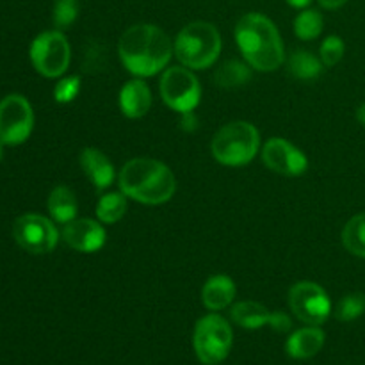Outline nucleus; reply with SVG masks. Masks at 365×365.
Returning <instances> with one entry per match:
<instances>
[{
    "instance_id": "f257e3e1",
    "label": "nucleus",
    "mask_w": 365,
    "mask_h": 365,
    "mask_svg": "<svg viewBox=\"0 0 365 365\" xmlns=\"http://www.w3.org/2000/svg\"><path fill=\"white\" fill-rule=\"evenodd\" d=\"M123 66L138 77H152L163 71L175 53L170 36L152 24L128 27L118 41Z\"/></svg>"
},
{
    "instance_id": "f03ea898",
    "label": "nucleus",
    "mask_w": 365,
    "mask_h": 365,
    "mask_svg": "<svg viewBox=\"0 0 365 365\" xmlns=\"http://www.w3.org/2000/svg\"><path fill=\"white\" fill-rule=\"evenodd\" d=\"M235 43L246 63L257 71H274L284 63V43L273 20L248 13L235 25Z\"/></svg>"
},
{
    "instance_id": "7ed1b4c3",
    "label": "nucleus",
    "mask_w": 365,
    "mask_h": 365,
    "mask_svg": "<svg viewBox=\"0 0 365 365\" xmlns=\"http://www.w3.org/2000/svg\"><path fill=\"white\" fill-rule=\"evenodd\" d=\"M118 184L127 198L145 205H160L173 198L177 180L170 168L155 159H132L121 168Z\"/></svg>"
},
{
    "instance_id": "20e7f679",
    "label": "nucleus",
    "mask_w": 365,
    "mask_h": 365,
    "mask_svg": "<svg viewBox=\"0 0 365 365\" xmlns=\"http://www.w3.org/2000/svg\"><path fill=\"white\" fill-rule=\"evenodd\" d=\"M177 59L191 70L212 66L221 53V34L209 21H191L177 34L173 43Z\"/></svg>"
},
{
    "instance_id": "39448f33",
    "label": "nucleus",
    "mask_w": 365,
    "mask_h": 365,
    "mask_svg": "<svg viewBox=\"0 0 365 365\" xmlns=\"http://www.w3.org/2000/svg\"><path fill=\"white\" fill-rule=\"evenodd\" d=\"M260 148V134L250 121H232L217 130L214 135L212 150L214 159L223 166L237 168L246 166L255 159Z\"/></svg>"
},
{
    "instance_id": "423d86ee",
    "label": "nucleus",
    "mask_w": 365,
    "mask_h": 365,
    "mask_svg": "<svg viewBox=\"0 0 365 365\" xmlns=\"http://www.w3.org/2000/svg\"><path fill=\"white\" fill-rule=\"evenodd\" d=\"M234 334L225 317L209 314L196 323L192 334V348L196 356L205 365H217L230 355Z\"/></svg>"
},
{
    "instance_id": "0eeeda50",
    "label": "nucleus",
    "mask_w": 365,
    "mask_h": 365,
    "mask_svg": "<svg viewBox=\"0 0 365 365\" xmlns=\"http://www.w3.org/2000/svg\"><path fill=\"white\" fill-rule=\"evenodd\" d=\"M159 89L164 103L180 114L192 113L202 98V86L191 68L171 66L164 70Z\"/></svg>"
},
{
    "instance_id": "6e6552de",
    "label": "nucleus",
    "mask_w": 365,
    "mask_h": 365,
    "mask_svg": "<svg viewBox=\"0 0 365 365\" xmlns=\"http://www.w3.org/2000/svg\"><path fill=\"white\" fill-rule=\"evenodd\" d=\"M71 48L66 36L61 31H46L36 36L31 45L32 66L43 77H61L70 66Z\"/></svg>"
},
{
    "instance_id": "1a4fd4ad",
    "label": "nucleus",
    "mask_w": 365,
    "mask_h": 365,
    "mask_svg": "<svg viewBox=\"0 0 365 365\" xmlns=\"http://www.w3.org/2000/svg\"><path fill=\"white\" fill-rule=\"evenodd\" d=\"M34 128V113L29 100L21 95H7L0 100V143L21 145Z\"/></svg>"
},
{
    "instance_id": "9d476101",
    "label": "nucleus",
    "mask_w": 365,
    "mask_h": 365,
    "mask_svg": "<svg viewBox=\"0 0 365 365\" xmlns=\"http://www.w3.org/2000/svg\"><path fill=\"white\" fill-rule=\"evenodd\" d=\"M292 314L309 327H321L331 314V302L327 291L314 282H298L289 291Z\"/></svg>"
},
{
    "instance_id": "9b49d317",
    "label": "nucleus",
    "mask_w": 365,
    "mask_h": 365,
    "mask_svg": "<svg viewBox=\"0 0 365 365\" xmlns=\"http://www.w3.org/2000/svg\"><path fill=\"white\" fill-rule=\"evenodd\" d=\"M14 241L32 255H46L52 252L59 241L56 225L39 214H24L13 225Z\"/></svg>"
},
{
    "instance_id": "f8f14e48",
    "label": "nucleus",
    "mask_w": 365,
    "mask_h": 365,
    "mask_svg": "<svg viewBox=\"0 0 365 365\" xmlns=\"http://www.w3.org/2000/svg\"><path fill=\"white\" fill-rule=\"evenodd\" d=\"M262 160L271 171L285 177H299L309 168L305 153L284 138H271L264 145Z\"/></svg>"
},
{
    "instance_id": "ddd939ff",
    "label": "nucleus",
    "mask_w": 365,
    "mask_h": 365,
    "mask_svg": "<svg viewBox=\"0 0 365 365\" xmlns=\"http://www.w3.org/2000/svg\"><path fill=\"white\" fill-rule=\"evenodd\" d=\"M232 319L246 330H259L271 327L278 334H285L292 328V321L284 312H269L267 307L257 302H241L232 307Z\"/></svg>"
},
{
    "instance_id": "4468645a",
    "label": "nucleus",
    "mask_w": 365,
    "mask_h": 365,
    "mask_svg": "<svg viewBox=\"0 0 365 365\" xmlns=\"http://www.w3.org/2000/svg\"><path fill=\"white\" fill-rule=\"evenodd\" d=\"M63 239L71 250L81 253H95L103 248L107 241L106 228L95 220L89 217H82L64 225L63 228Z\"/></svg>"
},
{
    "instance_id": "2eb2a0df",
    "label": "nucleus",
    "mask_w": 365,
    "mask_h": 365,
    "mask_svg": "<svg viewBox=\"0 0 365 365\" xmlns=\"http://www.w3.org/2000/svg\"><path fill=\"white\" fill-rule=\"evenodd\" d=\"M82 171L89 178L95 189L103 191L109 187L114 180V166L109 157L98 148H84L78 155Z\"/></svg>"
},
{
    "instance_id": "dca6fc26",
    "label": "nucleus",
    "mask_w": 365,
    "mask_h": 365,
    "mask_svg": "<svg viewBox=\"0 0 365 365\" xmlns=\"http://www.w3.org/2000/svg\"><path fill=\"white\" fill-rule=\"evenodd\" d=\"M152 107V91L141 78L128 81L120 91V109L127 118H143Z\"/></svg>"
},
{
    "instance_id": "f3484780",
    "label": "nucleus",
    "mask_w": 365,
    "mask_h": 365,
    "mask_svg": "<svg viewBox=\"0 0 365 365\" xmlns=\"http://www.w3.org/2000/svg\"><path fill=\"white\" fill-rule=\"evenodd\" d=\"M324 341H327V335H324V331L319 327H307L294 331L287 339L285 349H287L291 359L307 360L316 356L323 349Z\"/></svg>"
},
{
    "instance_id": "a211bd4d",
    "label": "nucleus",
    "mask_w": 365,
    "mask_h": 365,
    "mask_svg": "<svg viewBox=\"0 0 365 365\" xmlns=\"http://www.w3.org/2000/svg\"><path fill=\"white\" fill-rule=\"evenodd\" d=\"M235 294H237V287H235L234 280L227 277V274L210 277L202 289L203 305L209 310H212V312L230 307Z\"/></svg>"
},
{
    "instance_id": "6ab92c4d",
    "label": "nucleus",
    "mask_w": 365,
    "mask_h": 365,
    "mask_svg": "<svg viewBox=\"0 0 365 365\" xmlns=\"http://www.w3.org/2000/svg\"><path fill=\"white\" fill-rule=\"evenodd\" d=\"M46 205H48V212L56 223L66 225L77 217V196H75V192L71 191L70 187H66V185H57L56 189H52Z\"/></svg>"
},
{
    "instance_id": "aec40b11",
    "label": "nucleus",
    "mask_w": 365,
    "mask_h": 365,
    "mask_svg": "<svg viewBox=\"0 0 365 365\" xmlns=\"http://www.w3.org/2000/svg\"><path fill=\"white\" fill-rule=\"evenodd\" d=\"M289 71L299 81H314L321 75L324 64L309 50H294L287 61Z\"/></svg>"
},
{
    "instance_id": "412c9836",
    "label": "nucleus",
    "mask_w": 365,
    "mask_h": 365,
    "mask_svg": "<svg viewBox=\"0 0 365 365\" xmlns=\"http://www.w3.org/2000/svg\"><path fill=\"white\" fill-rule=\"evenodd\" d=\"M252 78V66L239 61H228L221 64L214 73V81L220 88H239Z\"/></svg>"
},
{
    "instance_id": "4be33fe9",
    "label": "nucleus",
    "mask_w": 365,
    "mask_h": 365,
    "mask_svg": "<svg viewBox=\"0 0 365 365\" xmlns=\"http://www.w3.org/2000/svg\"><path fill=\"white\" fill-rule=\"evenodd\" d=\"M95 212L102 223H118L127 212V196L123 192H106L96 203Z\"/></svg>"
},
{
    "instance_id": "5701e85b",
    "label": "nucleus",
    "mask_w": 365,
    "mask_h": 365,
    "mask_svg": "<svg viewBox=\"0 0 365 365\" xmlns=\"http://www.w3.org/2000/svg\"><path fill=\"white\" fill-rule=\"evenodd\" d=\"M342 242L351 255L365 259V212L351 217L342 230Z\"/></svg>"
},
{
    "instance_id": "b1692460",
    "label": "nucleus",
    "mask_w": 365,
    "mask_h": 365,
    "mask_svg": "<svg viewBox=\"0 0 365 365\" xmlns=\"http://www.w3.org/2000/svg\"><path fill=\"white\" fill-rule=\"evenodd\" d=\"M323 14L317 9L307 7L303 9L298 16L294 18V34L303 41H312V39L319 38L323 32Z\"/></svg>"
},
{
    "instance_id": "393cba45",
    "label": "nucleus",
    "mask_w": 365,
    "mask_h": 365,
    "mask_svg": "<svg viewBox=\"0 0 365 365\" xmlns=\"http://www.w3.org/2000/svg\"><path fill=\"white\" fill-rule=\"evenodd\" d=\"M107 68V48L100 41H88L82 48V70L86 73H100Z\"/></svg>"
},
{
    "instance_id": "a878e982",
    "label": "nucleus",
    "mask_w": 365,
    "mask_h": 365,
    "mask_svg": "<svg viewBox=\"0 0 365 365\" xmlns=\"http://www.w3.org/2000/svg\"><path fill=\"white\" fill-rule=\"evenodd\" d=\"M365 312V294L364 292H349L344 298L339 302L337 309H335V317L342 323H349V321L359 319Z\"/></svg>"
},
{
    "instance_id": "bb28decb",
    "label": "nucleus",
    "mask_w": 365,
    "mask_h": 365,
    "mask_svg": "<svg viewBox=\"0 0 365 365\" xmlns=\"http://www.w3.org/2000/svg\"><path fill=\"white\" fill-rule=\"evenodd\" d=\"M78 16L77 0H56V6L52 11V21L57 31H66L75 24Z\"/></svg>"
},
{
    "instance_id": "cd10ccee",
    "label": "nucleus",
    "mask_w": 365,
    "mask_h": 365,
    "mask_svg": "<svg viewBox=\"0 0 365 365\" xmlns=\"http://www.w3.org/2000/svg\"><path fill=\"white\" fill-rule=\"evenodd\" d=\"M344 41L339 36H328L319 48V59L327 68H334L344 57Z\"/></svg>"
},
{
    "instance_id": "c85d7f7f",
    "label": "nucleus",
    "mask_w": 365,
    "mask_h": 365,
    "mask_svg": "<svg viewBox=\"0 0 365 365\" xmlns=\"http://www.w3.org/2000/svg\"><path fill=\"white\" fill-rule=\"evenodd\" d=\"M82 82L78 75H70V77L61 78L59 82L53 88V98L57 103H70L77 98V95L81 93Z\"/></svg>"
},
{
    "instance_id": "c756f323",
    "label": "nucleus",
    "mask_w": 365,
    "mask_h": 365,
    "mask_svg": "<svg viewBox=\"0 0 365 365\" xmlns=\"http://www.w3.org/2000/svg\"><path fill=\"white\" fill-rule=\"evenodd\" d=\"M317 2H319V6L324 7V9L334 11V9H339V7L344 6L348 0H317Z\"/></svg>"
},
{
    "instance_id": "7c9ffc66",
    "label": "nucleus",
    "mask_w": 365,
    "mask_h": 365,
    "mask_svg": "<svg viewBox=\"0 0 365 365\" xmlns=\"http://www.w3.org/2000/svg\"><path fill=\"white\" fill-rule=\"evenodd\" d=\"M285 2L289 4L291 7H294V9H307V7H310V4H312V0H285Z\"/></svg>"
},
{
    "instance_id": "2f4dec72",
    "label": "nucleus",
    "mask_w": 365,
    "mask_h": 365,
    "mask_svg": "<svg viewBox=\"0 0 365 365\" xmlns=\"http://www.w3.org/2000/svg\"><path fill=\"white\" fill-rule=\"evenodd\" d=\"M356 120L365 127V103H362V106L359 107V110H356Z\"/></svg>"
},
{
    "instance_id": "473e14b6",
    "label": "nucleus",
    "mask_w": 365,
    "mask_h": 365,
    "mask_svg": "<svg viewBox=\"0 0 365 365\" xmlns=\"http://www.w3.org/2000/svg\"><path fill=\"white\" fill-rule=\"evenodd\" d=\"M2 155H4V152H2V143H0V160H2Z\"/></svg>"
}]
</instances>
